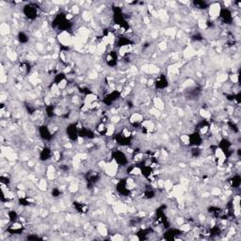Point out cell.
I'll use <instances>...</instances> for the list:
<instances>
[{
    "mask_svg": "<svg viewBox=\"0 0 241 241\" xmlns=\"http://www.w3.org/2000/svg\"><path fill=\"white\" fill-rule=\"evenodd\" d=\"M222 6L219 2H212L209 4L207 8V14H208V21H216L221 13Z\"/></svg>",
    "mask_w": 241,
    "mask_h": 241,
    "instance_id": "6da1fadb",
    "label": "cell"
},
{
    "mask_svg": "<svg viewBox=\"0 0 241 241\" xmlns=\"http://www.w3.org/2000/svg\"><path fill=\"white\" fill-rule=\"evenodd\" d=\"M57 40L58 43L63 46H71L72 47V41H73V36H72L68 31L62 30L57 33Z\"/></svg>",
    "mask_w": 241,
    "mask_h": 241,
    "instance_id": "7a4b0ae2",
    "label": "cell"
},
{
    "mask_svg": "<svg viewBox=\"0 0 241 241\" xmlns=\"http://www.w3.org/2000/svg\"><path fill=\"white\" fill-rule=\"evenodd\" d=\"M182 55H183V60H188L196 56V50L191 44H187V46L184 47Z\"/></svg>",
    "mask_w": 241,
    "mask_h": 241,
    "instance_id": "3957f363",
    "label": "cell"
},
{
    "mask_svg": "<svg viewBox=\"0 0 241 241\" xmlns=\"http://www.w3.org/2000/svg\"><path fill=\"white\" fill-rule=\"evenodd\" d=\"M152 103H153V106H154L155 108H158V110H160V111L165 110V108H166L165 102H164V100L161 97H159V96L154 95V97L152 98Z\"/></svg>",
    "mask_w": 241,
    "mask_h": 241,
    "instance_id": "277c9868",
    "label": "cell"
},
{
    "mask_svg": "<svg viewBox=\"0 0 241 241\" xmlns=\"http://www.w3.org/2000/svg\"><path fill=\"white\" fill-rule=\"evenodd\" d=\"M37 187L40 191L42 192H45L47 191V188L49 187V181H48L46 178L42 177L39 179V182L37 183Z\"/></svg>",
    "mask_w": 241,
    "mask_h": 241,
    "instance_id": "5b68a950",
    "label": "cell"
},
{
    "mask_svg": "<svg viewBox=\"0 0 241 241\" xmlns=\"http://www.w3.org/2000/svg\"><path fill=\"white\" fill-rule=\"evenodd\" d=\"M11 32L13 31H11L9 24L8 22H3L1 24V26H0V33H1V35L3 36V37L4 36H7L8 37V35Z\"/></svg>",
    "mask_w": 241,
    "mask_h": 241,
    "instance_id": "8992f818",
    "label": "cell"
},
{
    "mask_svg": "<svg viewBox=\"0 0 241 241\" xmlns=\"http://www.w3.org/2000/svg\"><path fill=\"white\" fill-rule=\"evenodd\" d=\"M176 28L174 27H169L167 28H165L164 30V34L166 35V37H169L171 40H173L175 38V36H176Z\"/></svg>",
    "mask_w": 241,
    "mask_h": 241,
    "instance_id": "52a82bcc",
    "label": "cell"
},
{
    "mask_svg": "<svg viewBox=\"0 0 241 241\" xmlns=\"http://www.w3.org/2000/svg\"><path fill=\"white\" fill-rule=\"evenodd\" d=\"M179 140H180V143L182 144L183 146H186L187 147L188 145H190V136L187 135V134H182L179 136Z\"/></svg>",
    "mask_w": 241,
    "mask_h": 241,
    "instance_id": "ba28073f",
    "label": "cell"
},
{
    "mask_svg": "<svg viewBox=\"0 0 241 241\" xmlns=\"http://www.w3.org/2000/svg\"><path fill=\"white\" fill-rule=\"evenodd\" d=\"M173 185H174L173 180L171 179V178H167L164 181V187L163 188L165 189V191L167 192V193H169V192L172 191V189L173 187Z\"/></svg>",
    "mask_w": 241,
    "mask_h": 241,
    "instance_id": "9c48e42d",
    "label": "cell"
},
{
    "mask_svg": "<svg viewBox=\"0 0 241 241\" xmlns=\"http://www.w3.org/2000/svg\"><path fill=\"white\" fill-rule=\"evenodd\" d=\"M228 79H229V74H227V73H220V74H218V76H216L215 81L220 83V84H223V83L227 82Z\"/></svg>",
    "mask_w": 241,
    "mask_h": 241,
    "instance_id": "30bf717a",
    "label": "cell"
},
{
    "mask_svg": "<svg viewBox=\"0 0 241 241\" xmlns=\"http://www.w3.org/2000/svg\"><path fill=\"white\" fill-rule=\"evenodd\" d=\"M158 48L160 52H165L167 49H169V42L166 39H162L158 43Z\"/></svg>",
    "mask_w": 241,
    "mask_h": 241,
    "instance_id": "8fae6325",
    "label": "cell"
},
{
    "mask_svg": "<svg viewBox=\"0 0 241 241\" xmlns=\"http://www.w3.org/2000/svg\"><path fill=\"white\" fill-rule=\"evenodd\" d=\"M209 192H210L211 196H213V197H220L222 194V189L220 187L215 186L209 190Z\"/></svg>",
    "mask_w": 241,
    "mask_h": 241,
    "instance_id": "7c38bea8",
    "label": "cell"
},
{
    "mask_svg": "<svg viewBox=\"0 0 241 241\" xmlns=\"http://www.w3.org/2000/svg\"><path fill=\"white\" fill-rule=\"evenodd\" d=\"M69 82H68V79L67 78H65V77H63V78H61L60 79L58 82H57V87L59 88V90L60 91H64V90H66L67 89V87L69 86V84H68Z\"/></svg>",
    "mask_w": 241,
    "mask_h": 241,
    "instance_id": "4fadbf2b",
    "label": "cell"
},
{
    "mask_svg": "<svg viewBox=\"0 0 241 241\" xmlns=\"http://www.w3.org/2000/svg\"><path fill=\"white\" fill-rule=\"evenodd\" d=\"M191 228H192V226L188 222H185L181 226H179V231L186 234V233H189L191 231Z\"/></svg>",
    "mask_w": 241,
    "mask_h": 241,
    "instance_id": "5bb4252c",
    "label": "cell"
},
{
    "mask_svg": "<svg viewBox=\"0 0 241 241\" xmlns=\"http://www.w3.org/2000/svg\"><path fill=\"white\" fill-rule=\"evenodd\" d=\"M23 228V224L21 222H18V221H13L11 223V225L9 226V230H13V231H18V230H21Z\"/></svg>",
    "mask_w": 241,
    "mask_h": 241,
    "instance_id": "9a60e30c",
    "label": "cell"
},
{
    "mask_svg": "<svg viewBox=\"0 0 241 241\" xmlns=\"http://www.w3.org/2000/svg\"><path fill=\"white\" fill-rule=\"evenodd\" d=\"M109 122L113 124H118L122 122V117H120L119 114L117 115H112L110 118H109Z\"/></svg>",
    "mask_w": 241,
    "mask_h": 241,
    "instance_id": "2e32d148",
    "label": "cell"
},
{
    "mask_svg": "<svg viewBox=\"0 0 241 241\" xmlns=\"http://www.w3.org/2000/svg\"><path fill=\"white\" fill-rule=\"evenodd\" d=\"M229 79H230V82L232 84H234V85H235V84H238V73L231 74L230 76H229Z\"/></svg>",
    "mask_w": 241,
    "mask_h": 241,
    "instance_id": "e0dca14e",
    "label": "cell"
},
{
    "mask_svg": "<svg viewBox=\"0 0 241 241\" xmlns=\"http://www.w3.org/2000/svg\"><path fill=\"white\" fill-rule=\"evenodd\" d=\"M111 240H124V239H125L126 237L124 236V234H114L113 235H111L110 237H109Z\"/></svg>",
    "mask_w": 241,
    "mask_h": 241,
    "instance_id": "ac0fdd59",
    "label": "cell"
},
{
    "mask_svg": "<svg viewBox=\"0 0 241 241\" xmlns=\"http://www.w3.org/2000/svg\"><path fill=\"white\" fill-rule=\"evenodd\" d=\"M71 13H73V15H77L80 13V7L78 5H73L71 7Z\"/></svg>",
    "mask_w": 241,
    "mask_h": 241,
    "instance_id": "d6986e66",
    "label": "cell"
},
{
    "mask_svg": "<svg viewBox=\"0 0 241 241\" xmlns=\"http://www.w3.org/2000/svg\"><path fill=\"white\" fill-rule=\"evenodd\" d=\"M140 71L142 72L143 74L150 75L149 74V64L148 63H143L142 65H140Z\"/></svg>",
    "mask_w": 241,
    "mask_h": 241,
    "instance_id": "ffe728a7",
    "label": "cell"
}]
</instances>
